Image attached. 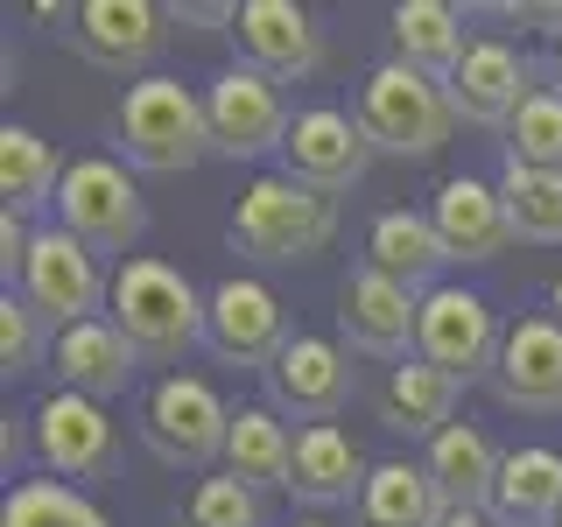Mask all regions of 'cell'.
I'll list each match as a JSON object with an SVG mask.
<instances>
[{
    "label": "cell",
    "instance_id": "obj_1",
    "mask_svg": "<svg viewBox=\"0 0 562 527\" xmlns=\"http://www.w3.org/2000/svg\"><path fill=\"white\" fill-rule=\"evenodd\" d=\"M127 345L140 351V366H176L190 345H204V316H211V295H198V281L169 260H120L113 268V303H105Z\"/></svg>",
    "mask_w": 562,
    "mask_h": 527
},
{
    "label": "cell",
    "instance_id": "obj_2",
    "mask_svg": "<svg viewBox=\"0 0 562 527\" xmlns=\"http://www.w3.org/2000/svg\"><path fill=\"white\" fill-rule=\"evenodd\" d=\"M338 239V198L295 183V176H254L233 204V254L254 268H295Z\"/></svg>",
    "mask_w": 562,
    "mask_h": 527
},
{
    "label": "cell",
    "instance_id": "obj_3",
    "mask_svg": "<svg viewBox=\"0 0 562 527\" xmlns=\"http://www.w3.org/2000/svg\"><path fill=\"white\" fill-rule=\"evenodd\" d=\"M120 127V148H127L134 169L148 176H183L211 155V113H204V92H190L183 78H134L127 99L113 113Z\"/></svg>",
    "mask_w": 562,
    "mask_h": 527
},
{
    "label": "cell",
    "instance_id": "obj_4",
    "mask_svg": "<svg viewBox=\"0 0 562 527\" xmlns=\"http://www.w3.org/2000/svg\"><path fill=\"white\" fill-rule=\"evenodd\" d=\"M351 113H359L373 155H401V162H429V155L450 148V134H457L450 92L436 78H422V70H408L401 57H386V64L366 70Z\"/></svg>",
    "mask_w": 562,
    "mask_h": 527
},
{
    "label": "cell",
    "instance_id": "obj_5",
    "mask_svg": "<svg viewBox=\"0 0 562 527\" xmlns=\"http://www.w3.org/2000/svg\"><path fill=\"white\" fill-rule=\"evenodd\" d=\"M225 436H233V408L198 373H162L140 401V444L169 471H211L225 457Z\"/></svg>",
    "mask_w": 562,
    "mask_h": 527
},
{
    "label": "cell",
    "instance_id": "obj_6",
    "mask_svg": "<svg viewBox=\"0 0 562 527\" xmlns=\"http://www.w3.org/2000/svg\"><path fill=\"white\" fill-rule=\"evenodd\" d=\"M57 225L70 239H85L92 254L134 260L140 233H148V204H140L127 162H113V155H78V162L64 169V190H57Z\"/></svg>",
    "mask_w": 562,
    "mask_h": 527
},
{
    "label": "cell",
    "instance_id": "obj_7",
    "mask_svg": "<svg viewBox=\"0 0 562 527\" xmlns=\"http://www.w3.org/2000/svg\"><path fill=\"white\" fill-rule=\"evenodd\" d=\"M14 295L43 316L49 330H70V324H92L113 303V274L99 268V254L85 239H70L64 225H35V246H29V268L14 281Z\"/></svg>",
    "mask_w": 562,
    "mask_h": 527
},
{
    "label": "cell",
    "instance_id": "obj_8",
    "mask_svg": "<svg viewBox=\"0 0 562 527\" xmlns=\"http://www.w3.org/2000/svg\"><path fill=\"white\" fill-rule=\"evenodd\" d=\"M499 345H506V324L492 316V303L479 289H443L422 295V338H415V359H429L436 373H450L457 386L471 380H492V366H499Z\"/></svg>",
    "mask_w": 562,
    "mask_h": 527
},
{
    "label": "cell",
    "instance_id": "obj_9",
    "mask_svg": "<svg viewBox=\"0 0 562 527\" xmlns=\"http://www.w3.org/2000/svg\"><path fill=\"white\" fill-rule=\"evenodd\" d=\"M204 113H211V155H225V162H260V155L289 148V127H295L281 85L246 64L218 70L204 85Z\"/></svg>",
    "mask_w": 562,
    "mask_h": 527
},
{
    "label": "cell",
    "instance_id": "obj_10",
    "mask_svg": "<svg viewBox=\"0 0 562 527\" xmlns=\"http://www.w3.org/2000/svg\"><path fill=\"white\" fill-rule=\"evenodd\" d=\"M351 386H359V366L338 338H310L295 330L281 345V359L268 366V408L274 415H295V422H338L351 408Z\"/></svg>",
    "mask_w": 562,
    "mask_h": 527
},
{
    "label": "cell",
    "instance_id": "obj_11",
    "mask_svg": "<svg viewBox=\"0 0 562 527\" xmlns=\"http://www.w3.org/2000/svg\"><path fill=\"white\" fill-rule=\"evenodd\" d=\"M29 436H35V464H43L49 479H70V485L105 479L113 457H120V422L105 415L99 401L64 394V386L29 415Z\"/></svg>",
    "mask_w": 562,
    "mask_h": 527
},
{
    "label": "cell",
    "instance_id": "obj_12",
    "mask_svg": "<svg viewBox=\"0 0 562 527\" xmlns=\"http://www.w3.org/2000/svg\"><path fill=\"white\" fill-rule=\"evenodd\" d=\"M289 338H295V330H289V310H281V295L260 274H225L218 289H211L204 345L218 351L225 366H260V373H268Z\"/></svg>",
    "mask_w": 562,
    "mask_h": 527
},
{
    "label": "cell",
    "instance_id": "obj_13",
    "mask_svg": "<svg viewBox=\"0 0 562 527\" xmlns=\"http://www.w3.org/2000/svg\"><path fill=\"white\" fill-rule=\"evenodd\" d=\"M64 43L78 49L92 70H113V78H127V70H148L162 57L169 43V8H155V0H85L78 14H70ZM155 78V70H148Z\"/></svg>",
    "mask_w": 562,
    "mask_h": 527
},
{
    "label": "cell",
    "instance_id": "obj_14",
    "mask_svg": "<svg viewBox=\"0 0 562 527\" xmlns=\"http://www.w3.org/2000/svg\"><path fill=\"white\" fill-rule=\"evenodd\" d=\"M366 169H373V141H366L359 113H345V105H310V113H295L289 148H281V176L324 190V198H345Z\"/></svg>",
    "mask_w": 562,
    "mask_h": 527
},
{
    "label": "cell",
    "instance_id": "obj_15",
    "mask_svg": "<svg viewBox=\"0 0 562 527\" xmlns=\"http://www.w3.org/2000/svg\"><path fill=\"white\" fill-rule=\"evenodd\" d=\"M338 330H345V351L408 366L415 338H422V295L401 289V281H386L380 268H359L338 295Z\"/></svg>",
    "mask_w": 562,
    "mask_h": 527
},
{
    "label": "cell",
    "instance_id": "obj_16",
    "mask_svg": "<svg viewBox=\"0 0 562 527\" xmlns=\"http://www.w3.org/2000/svg\"><path fill=\"white\" fill-rule=\"evenodd\" d=\"M535 78H541V70L527 64L506 35H479V43H471V57L457 64V78L443 85L457 127L506 134V127H514V113L527 105V92H535Z\"/></svg>",
    "mask_w": 562,
    "mask_h": 527
},
{
    "label": "cell",
    "instance_id": "obj_17",
    "mask_svg": "<svg viewBox=\"0 0 562 527\" xmlns=\"http://www.w3.org/2000/svg\"><path fill=\"white\" fill-rule=\"evenodd\" d=\"M225 35L239 43V64L274 85H295L324 64V35H316L310 8H295V0H239Z\"/></svg>",
    "mask_w": 562,
    "mask_h": 527
},
{
    "label": "cell",
    "instance_id": "obj_18",
    "mask_svg": "<svg viewBox=\"0 0 562 527\" xmlns=\"http://www.w3.org/2000/svg\"><path fill=\"white\" fill-rule=\"evenodd\" d=\"M492 394L514 415H562V324L549 310L514 316L492 366Z\"/></svg>",
    "mask_w": 562,
    "mask_h": 527
},
{
    "label": "cell",
    "instance_id": "obj_19",
    "mask_svg": "<svg viewBox=\"0 0 562 527\" xmlns=\"http://www.w3.org/2000/svg\"><path fill=\"white\" fill-rule=\"evenodd\" d=\"M49 373H57L64 394H85V401H120L140 373V351L127 345V330L113 316H92V324H70L57 330V351H49Z\"/></svg>",
    "mask_w": 562,
    "mask_h": 527
},
{
    "label": "cell",
    "instance_id": "obj_20",
    "mask_svg": "<svg viewBox=\"0 0 562 527\" xmlns=\"http://www.w3.org/2000/svg\"><path fill=\"white\" fill-rule=\"evenodd\" d=\"M429 218H436V233H443L450 260H499L506 246H520L499 183H479V176H450V183L436 190Z\"/></svg>",
    "mask_w": 562,
    "mask_h": 527
},
{
    "label": "cell",
    "instance_id": "obj_21",
    "mask_svg": "<svg viewBox=\"0 0 562 527\" xmlns=\"http://www.w3.org/2000/svg\"><path fill=\"white\" fill-rule=\"evenodd\" d=\"M366 268H380L386 281H401V289L429 295V289H443L450 246H443V233H436L429 211L394 204V211H380L373 233H366Z\"/></svg>",
    "mask_w": 562,
    "mask_h": 527
},
{
    "label": "cell",
    "instance_id": "obj_22",
    "mask_svg": "<svg viewBox=\"0 0 562 527\" xmlns=\"http://www.w3.org/2000/svg\"><path fill=\"white\" fill-rule=\"evenodd\" d=\"M373 464L359 457V444L338 429V422H316V429H295V464H289V492L303 506H359Z\"/></svg>",
    "mask_w": 562,
    "mask_h": 527
},
{
    "label": "cell",
    "instance_id": "obj_23",
    "mask_svg": "<svg viewBox=\"0 0 562 527\" xmlns=\"http://www.w3.org/2000/svg\"><path fill=\"white\" fill-rule=\"evenodd\" d=\"M386 29H394V57L422 70V78H436V85H450L457 78V64L471 57V22H464V8H450V0H401L394 14H386Z\"/></svg>",
    "mask_w": 562,
    "mask_h": 527
},
{
    "label": "cell",
    "instance_id": "obj_24",
    "mask_svg": "<svg viewBox=\"0 0 562 527\" xmlns=\"http://www.w3.org/2000/svg\"><path fill=\"white\" fill-rule=\"evenodd\" d=\"M422 464H429V479H436V492H443L450 514H485V506H492V485H499L506 450L492 444L479 422H450V429L422 450Z\"/></svg>",
    "mask_w": 562,
    "mask_h": 527
},
{
    "label": "cell",
    "instance_id": "obj_25",
    "mask_svg": "<svg viewBox=\"0 0 562 527\" xmlns=\"http://www.w3.org/2000/svg\"><path fill=\"white\" fill-rule=\"evenodd\" d=\"M485 520L492 527H555L562 520V450H549V444L506 450Z\"/></svg>",
    "mask_w": 562,
    "mask_h": 527
},
{
    "label": "cell",
    "instance_id": "obj_26",
    "mask_svg": "<svg viewBox=\"0 0 562 527\" xmlns=\"http://www.w3.org/2000/svg\"><path fill=\"white\" fill-rule=\"evenodd\" d=\"M457 386L450 373H436L429 359H408V366H394L380 386V429H394V436H408V444L429 450L436 436L457 422Z\"/></svg>",
    "mask_w": 562,
    "mask_h": 527
},
{
    "label": "cell",
    "instance_id": "obj_27",
    "mask_svg": "<svg viewBox=\"0 0 562 527\" xmlns=\"http://www.w3.org/2000/svg\"><path fill=\"white\" fill-rule=\"evenodd\" d=\"M450 506L443 492H436L429 464H408V457H386V464H373V479H366L359 506H351V527H443Z\"/></svg>",
    "mask_w": 562,
    "mask_h": 527
},
{
    "label": "cell",
    "instance_id": "obj_28",
    "mask_svg": "<svg viewBox=\"0 0 562 527\" xmlns=\"http://www.w3.org/2000/svg\"><path fill=\"white\" fill-rule=\"evenodd\" d=\"M289 464H295V436L274 408H233V436H225V471L239 485L268 492L281 485L289 492Z\"/></svg>",
    "mask_w": 562,
    "mask_h": 527
},
{
    "label": "cell",
    "instance_id": "obj_29",
    "mask_svg": "<svg viewBox=\"0 0 562 527\" xmlns=\"http://www.w3.org/2000/svg\"><path fill=\"white\" fill-rule=\"evenodd\" d=\"M64 169L57 162V148H49L43 134H29V127H0V198H8V211H57V190H64Z\"/></svg>",
    "mask_w": 562,
    "mask_h": 527
},
{
    "label": "cell",
    "instance_id": "obj_30",
    "mask_svg": "<svg viewBox=\"0 0 562 527\" xmlns=\"http://www.w3.org/2000/svg\"><path fill=\"white\" fill-rule=\"evenodd\" d=\"M499 198H506V218L527 246H562V169H520L506 162L499 169Z\"/></svg>",
    "mask_w": 562,
    "mask_h": 527
},
{
    "label": "cell",
    "instance_id": "obj_31",
    "mask_svg": "<svg viewBox=\"0 0 562 527\" xmlns=\"http://www.w3.org/2000/svg\"><path fill=\"white\" fill-rule=\"evenodd\" d=\"M0 527H113V520L64 479H22V485H8Z\"/></svg>",
    "mask_w": 562,
    "mask_h": 527
},
{
    "label": "cell",
    "instance_id": "obj_32",
    "mask_svg": "<svg viewBox=\"0 0 562 527\" xmlns=\"http://www.w3.org/2000/svg\"><path fill=\"white\" fill-rule=\"evenodd\" d=\"M499 141H506V162H520V169H562V92L555 85H535Z\"/></svg>",
    "mask_w": 562,
    "mask_h": 527
},
{
    "label": "cell",
    "instance_id": "obj_33",
    "mask_svg": "<svg viewBox=\"0 0 562 527\" xmlns=\"http://www.w3.org/2000/svg\"><path fill=\"white\" fill-rule=\"evenodd\" d=\"M183 527H268V506H260V492L239 485L233 471H211L183 500Z\"/></svg>",
    "mask_w": 562,
    "mask_h": 527
},
{
    "label": "cell",
    "instance_id": "obj_34",
    "mask_svg": "<svg viewBox=\"0 0 562 527\" xmlns=\"http://www.w3.org/2000/svg\"><path fill=\"white\" fill-rule=\"evenodd\" d=\"M49 351H57V330L8 289L0 295V373L22 380V373H35V366H49Z\"/></svg>",
    "mask_w": 562,
    "mask_h": 527
},
{
    "label": "cell",
    "instance_id": "obj_35",
    "mask_svg": "<svg viewBox=\"0 0 562 527\" xmlns=\"http://www.w3.org/2000/svg\"><path fill=\"white\" fill-rule=\"evenodd\" d=\"M29 246H35V225L22 218V211H0V274H8V289L29 268Z\"/></svg>",
    "mask_w": 562,
    "mask_h": 527
},
{
    "label": "cell",
    "instance_id": "obj_36",
    "mask_svg": "<svg viewBox=\"0 0 562 527\" xmlns=\"http://www.w3.org/2000/svg\"><path fill=\"white\" fill-rule=\"evenodd\" d=\"M541 70H549V85L562 92V35H555V49H549V64H541Z\"/></svg>",
    "mask_w": 562,
    "mask_h": 527
},
{
    "label": "cell",
    "instance_id": "obj_37",
    "mask_svg": "<svg viewBox=\"0 0 562 527\" xmlns=\"http://www.w3.org/2000/svg\"><path fill=\"white\" fill-rule=\"evenodd\" d=\"M549 316H555V324H562V274L549 281Z\"/></svg>",
    "mask_w": 562,
    "mask_h": 527
},
{
    "label": "cell",
    "instance_id": "obj_38",
    "mask_svg": "<svg viewBox=\"0 0 562 527\" xmlns=\"http://www.w3.org/2000/svg\"><path fill=\"white\" fill-rule=\"evenodd\" d=\"M443 527H492V520H485V514H450Z\"/></svg>",
    "mask_w": 562,
    "mask_h": 527
},
{
    "label": "cell",
    "instance_id": "obj_39",
    "mask_svg": "<svg viewBox=\"0 0 562 527\" xmlns=\"http://www.w3.org/2000/svg\"><path fill=\"white\" fill-rule=\"evenodd\" d=\"M303 527H330V520H303Z\"/></svg>",
    "mask_w": 562,
    "mask_h": 527
},
{
    "label": "cell",
    "instance_id": "obj_40",
    "mask_svg": "<svg viewBox=\"0 0 562 527\" xmlns=\"http://www.w3.org/2000/svg\"><path fill=\"white\" fill-rule=\"evenodd\" d=\"M555 527H562V520H555Z\"/></svg>",
    "mask_w": 562,
    "mask_h": 527
}]
</instances>
